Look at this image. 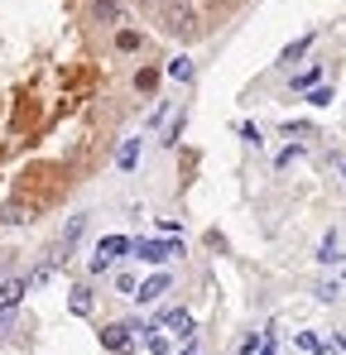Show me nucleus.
I'll return each mask as SVG.
<instances>
[{
    "instance_id": "obj_21",
    "label": "nucleus",
    "mask_w": 346,
    "mask_h": 355,
    "mask_svg": "<svg viewBox=\"0 0 346 355\" xmlns=\"http://www.w3.org/2000/svg\"><path fill=\"white\" fill-rule=\"evenodd\" d=\"M337 351H346V331H337Z\"/></svg>"
},
{
    "instance_id": "obj_20",
    "label": "nucleus",
    "mask_w": 346,
    "mask_h": 355,
    "mask_svg": "<svg viewBox=\"0 0 346 355\" xmlns=\"http://www.w3.org/2000/svg\"><path fill=\"white\" fill-rule=\"evenodd\" d=\"M260 355H274V331H265V346H260Z\"/></svg>"
},
{
    "instance_id": "obj_9",
    "label": "nucleus",
    "mask_w": 346,
    "mask_h": 355,
    "mask_svg": "<svg viewBox=\"0 0 346 355\" xmlns=\"http://www.w3.org/2000/svg\"><path fill=\"white\" fill-rule=\"evenodd\" d=\"M308 49H313V34H303V39H298V44H288L284 53H279V67H293V62L303 58V53H308Z\"/></svg>"
},
{
    "instance_id": "obj_7",
    "label": "nucleus",
    "mask_w": 346,
    "mask_h": 355,
    "mask_svg": "<svg viewBox=\"0 0 346 355\" xmlns=\"http://www.w3.org/2000/svg\"><path fill=\"white\" fill-rule=\"evenodd\" d=\"M164 77H169V82H192V58H183V53H178V58H169Z\"/></svg>"
},
{
    "instance_id": "obj_14",
    "label": "nucleus",
    "mask_w": 346,
    "mask_h": 355,
    "mask_svg": "<svg viewBox=\"0 0 346 355\" xmlns=\"http://www.w3.org/2000/svg\"><path fill=\"white\" fill-rule=\"evenodd\" d=\"M115 49H120V53H135V49H140V34H135V29H120V34H115Z\"/></svg>"
},
{
    "instance_id": "obj_15",
    "label": "nucleus",
    "mask_w": 346,
    "mask_h": 355,
    "mask_svg": "<svg viewBox=\"0 0 346 355\" xmlns=\"http://www.w3.org/2000/svg\"><path fill=\"white\" fill-rule=\"evenodd\" d=\"M293 341H298V351H308V355H322V346H318V336H313V331H298Z\"/></svg>"
},
{
    "instance_id": "obj_13",
    "label": "nucleus",
    "mask_w": 346,
    "mask_h": 355,
    "mask_svg": "<svg viewBox=\"0 0 346 355\" xmlns=\"http://www.w3.org/2000/svg\"><path fill=\"white\" fill-rule=\"evenodd\" d=\"M67 307H72L77 317H87V312H92V293H87V288H72V297H67Z\"/></svg>"
},
{
    "instance_id": "obj_17",
    "label": "nucleus",
    "mask_w": 346,
    "mask_h": 355,
    "mask_svg": "<svg viewBox=\"0 0 346 355\" xmlns=\"http://www.w3.org/2000/svg\"><path fill=\"white\" fill-rule=\"evenodd\" d=\"M308 106H332V87H313L308 92Z\"/></svg>"
},
{
    "instance_id": "obj_1",
    "label": "nucleus",
    "mask_w": 346,
    "mask_h": 355,
    "mask_svg": "<svg viewBox=\"0 0 346 355\" xmlns=\"http://www.w3.org/2000/svg\"><path fill=\"white\" fill-rule=\"evenodd\" d=\"M125 250H135V245H130L125 236H106L101 245H97V254H92V274H106V269H111V264L120 259V254H125Z\"/></svg>"
},
{
    "instance_id": "obj_19",
    "label": "nucleus",
    "mask_w": 346,
    "mask_h": 355,
    "mask_svg": "<svg viewBox=\"0 0 346 355\" xmlns=\"http://www.w3.org/2000/svg\"><path fill=\"white\" fill-rule=\"evenodd\" d=\"M149 351H154V355H164V351H169V336H159V331H149Z\"/></svg>"
},
{
    "instance_id": "obj_16",
    "label": "nucleus",
    "mask_w": 346,
    "mask_h": 355,
    "mask_svg": "<svg viewBox=\"0 0 346 355\" xmlns=\"http://www.w3.org/2000/svg\"><path fill=\"white\" fill-rule=\"evenodd\" d=\"M97 19H106V24L120 19V5H115V0H97Z\"/></svg>"
},
{
    "instance_id": "obj_4",
    "label": "nucleus",
    "mask_w": 346,
    "mask_h": 355,
    "mask_svg": "<svg viewBox=\"0 0 346 355\" xmlns=\"http://www.w3.org/2000/svg\"><path fill=\"white\" fill-rule=\"evenodd\" d=\"M24 293H29V279H5V284H0V312H10Z\"/></svg>"
},
{
    "instance_id": "obj_5",
    "label": "nucleus",
    "mask_w": 346,
    "mask_h": 355,
    "mask_svg": "<svg viewBox=\"0 0 346 355\" xmlns=\"http://www.w3.org/2000/svg\"><path fill=\"white\" fill-rule=\"evenodd\" d=\"M164 327H169L173 336H183V341H192V312H183V307H173L169 317H164Z\"/></svg>"
},
{
    "instance_id": "obj_11",
    "label": "nucleus",
    "mask_w": 346,
    "mask_h": 355,
    "mask_svg": "<svg viewBox=\"0 0 346 355\" xmlns=\"http://www.w3.org/2000/svg\"><path fill=\"white\" fill-rule=\"evenodd\" d=\"M318 77H322V67H318V62H313V67H303V72L293 77V92H313V87H318Z\"/></svg>"
},
{
    "instance_id": "obj_6",
    "label": "nucleus",
    "mask_w": 346,
    "mask_h": 355,
    "mask_svg": "<svg viewBox=\"0 0 346 355\" xmlns=\"http://www.w3.org/2000/svg\"><path fill=\"white\" fill-rule=\"evenodd\" d=\"M159 293H169V274H154V279H145V284H140V302H154V297Z\"/></svg>"
},
{
    "instance_id": "obj_3",
    "label": "nucleus",
    "mask_w": 346,
    "mask_h": 355,
    "mask_svg": "<svg viewBox=\"0 0 346 355\" xmlns=\"http://www.w3.org/2000/svg\"><path fill=\"white\" fill-rule=\"evenodd\" d=\"M130 331H140V327H130V322H111V327L101 331V346H106V351H125V346H130Z\"/></svg>"
},
{
    "instance_id": "obj_22",
    "label": "nucleus",
    "mask_w": 346,
    "mask_h": 355,
    "mask_svg": "<svg viewBox=\"0 0 346 355\" xmlns=\"http://www.w3.org/2000/svg\"><path fill=\"white\" fill-rule=\"evenodd\" d=\"M178 355H197V346H192V341H188V346H183V351H178Z\"/></svg>"
},
{
    "instance_id": "obj_12",
    "label": "nucleus",
    "mask_w": 346,
    "mask_h": 355,
    "mask_svg": "<svg viewBox=\"0 0 346 355\" xmlns=\"http://www.w3.org/2000/svg\"><path fill=\"white\" fill-rule=\"evenodd\" d=\"M318 259H322V264H337V259H342V254H337V231H327V236H322V245H318Z\"/></svg>"
},
{
    "instance_id": "obj_2",
    "label": "nucleus",
    "mask_w": 346,
    "mask_h": 355,
    "mask_svg": "<svg viewBox=\"0 0 346 355\" xmlns=\"http://www.w3.org/2000/svg\"><path fill=\"white\" fill-rule=\"evenodd\" d=\"M169 254H178V245H164V240H135V259H145V264H164Z\"/></svg>"
},
{
    "instance_id": "obj_10",
    "label": "nucleus",
    "mask_w": 346,
    "mask_h": 355,
    "mask_svg": "<svg viewBox=\"0 0 346 355\" xmlns=\"http://www.w3.org/2000/svg\"><path fill=\"white\" fill-rule=\"evenodd\" d=\"M115 164H120V168L130 173V168L140 164V139H125V144H120V154H115Z\"/></svg>"
},
{
    "instance_id": "obj_8",
    "label": "nucleus",
    "mask_w": 346,
    "mask_h": 355,
    "mask_svg": "<svg viewBox=\"0 0 346 355\" xmlns=\"http://www.w3.org/2000/svg\"><path fill=\"white\" fill-rule=\"evenodd\" d=\"M169 29H173V34H183V39H188V34H197L192 10H169Z\"/></svg>"
},
{
    "instance_id": "obj_18",
    "label": "nucleus",
    "mask_w": 346,
    "mask_h": 355,
    "mask_svg": "<svg viewBox=\"0 0 346 355\" xmlns=\"http://www.w3.org/2000/svg\"><path fill=\"white\" fill-rule=\"evenodd\" d=\"M240 139H250V144H255V149H260V144H265V139H260V125H240Z\"/></svg>"
}]
</instances>
